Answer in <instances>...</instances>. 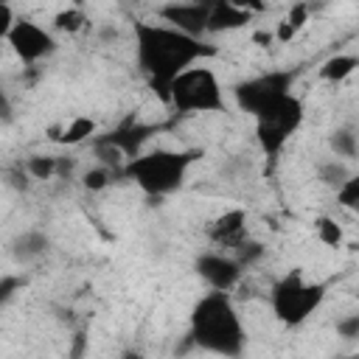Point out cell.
Segmentation results:
<instances>
[{
  "instance_id": "cell-13",
  "label": "cell",
  "mask_w": 359,
  "mask_h": 359,
  "mask_svg": "<svg viewBox=\"0 0 359 359\" xmlns=\"http://www.w3.org/2000/svg\"><path fill=\"white\" fill-rule=\"evenodd\" d=\"M244 224H247V213L241 208H233V210H224L213 227H210V238L216 244H238L244 238Z\"/></svg>"
},
{
  "instance_id": "cell-32",
  "label": "cell",
  "mask_w": 359,
  "mask_h": 359,
  "mask_svg": "<svg viewBox=\"0 0 359 359\" xmlns=\"http://www.w3.org/2000/svg\"><path fill=\"white\" fill-rule=\"evenodd\" d=\"M118 3H140V0H118Z\"/></svg>"
},
{
  "instance_id": "cell-1",
  "label": "cell",
  "mask_w": 359,
  "mask_h": 359,
  "mask_svg": "<svg viewBox=\"0 0 359 359\" xmlns=\"http://www.w3.org/2000/svg\"><path fill=\"white\" fill-rule=\"evenodd\" d=\"M132 36H135V62L140 73L149 79L151 90H157L163 98L168 93V84L185 67L213 53V48L205 39L188 36L163 20L160 22L137 20L132 28Z\"/></svg>"
},
{
  "instance_id": "cell-5",
  "label": "cell",
  "mask_w": 359,
  "mask_h": 359,
  "mask_svg": "<svg viewBox=\"0 0 359 359\" xmlns=\"http://www.w3.org/2000/svg\"><path fill=\"white\" fill-rule=\"evenodd\" d=\"M323 297H325V286L306 280L300 272H286L280 280H275V286L269 292L272 311L286 325L306 323L320 309Z\"/></svg>"
},
{
  "instance_id": "cell-12",
  "label": "cell",
  "mask_w": 359,
  "mask_h": 359,
  "mask_svg": "<svg viewBox=\"0 0 359 359\" xmlns=\"http://www.w3.org/2000/svg\"><path fill=\"white\" fill-rule=\"evenodd\" d=\"M250 11L233 6L230 0L224 3H213L210 6V14H208V34H222V31H236L241 25L250 22Z\"/></svg>"
},
{
  "instance_id": "cell-25",
  "label": "cell",
  "mask_w": 359,
  "mask_h": 359,
  "mask_svg": "<svg viewBox=\"0 0 359 359\" xmlns=\"http://www.w3.org/2000/svg\"><path fill=\"white\" fill-rule=\"evenodd\" d=\"M309 17H311V6H309L306 0H297V3L289 8V14H286V22H289L294 31H300V28L309 22Z\"/></svg>"
},
{
  "instance_id": "cell-24",
  "label": "cell",
  "mask_w": 359,
  "mask_h": 359,
  "mask_svg": "<svg viewBox=\"0 0 359 359\" xmlns=\"http://www.w3.org/2000/svg\"><path fill=\"white\" fill-rule=\"evenodd\" d=\"M337 337L345 342L359 339V314H345L337 320Z\"/></svg>"
},
{
  "instance_id": "cell-14",
  "label": "cell",
  "mask_w": 359,
  "mask_h": 359,
  "mask_svg": "<svg viewBox=\"0 0 359 359\" xmlns=\"http://www.w3.org/2000/svg\"><path fill=\"white\" fill-rule=\"evenodd\" d=\"M50 247V238L42 230H25L11 241V255L17 264H34L39 261Z\"/></svg>"
},
{
  "instance_id": "cell-10",
  "label": "cell",
  "mask_w": 359,
  "mask_h": 359,
  "mask_svg": "<svg viewBox=\"0 0 359 359\" xmlns=\"http://www.w3.org/2000/svg\"><path fill=\"white\" fill-rule=\"evenodd\" d=\"M244 266L230 252H202L196 258V275L213 292H230L241 280Z\"/></svg>"
},
{
  "instance_id": "cell-17",
  "label": "cell",
  "mask_w": 359,
  "mask_h": 359,
  "mask_svg": "<svg viewBox=\"0 0 359 359\" xmlns=\"http://www.w3.org/2000/svg\"><path fill=\"white\" fill-rule=\"evenodd\" d=\"M359 67V59L353 56V53H337V56H331V59H325L323 62V67H320V76L325 79V81H345L353 70Z\"/></svg>"
},
{
  "instance_id": "cell-7",
  "label": "cell",
  "mask_w": 359,
  "mask_h": 359,
  "mask_svg": "<svg viewBox=\"0 0 359 359\" xmlns=\"http://www.w3.org/2000/svg\"><path fill=\"white\" fill-rule=\"evenodd\" d=\"M294 70H266V73H258L252 79H244L233 87V98H236V107L247 115H258L264 107H269L272 101H278L280 95L292 93V84H294Z\"/></svg>"
},
{
  "instance_id": "cell-9",
  "label": "cell",
  "mask_w": 359,
  "mask_h": 359,
  "mask_svg": "<svg viewBox=\"0 0 359 359\" xmlns=\"http://www.w3.org/2000/svg\"><path fill=\"white\" fill-rule=\"evenodd\" d=\"M208 14H210V6L199 0H171L157 8V17L163 22H168L171 28L188 36H199V39L208 36Z\"/></svg>"
},
{
  "instance_id": "cell-2",
  "label": "cell",
  "mask_w": 359,
  "mask_h": 359,
  "mask_svg": "<svg viewBox=\"0 0 359 359\" xmlns=\"http://www.w3.org/2000/svg\"><path fill=\"white\" fill-rule=\"evenodd\" d=\"M188 339L194 348L216 356H238L244 351L247 334L238 317L230 292H208L191 311V331Z\"/></svg>"
},
{
  "instance_id": "cell-3",
  "label": "cell",
  "mask_w": 359,
  "mask_h": 359,
  "mask_svg": "<svg viewBox=\"0 0 359 359\" xmlns=\"http://www.w3.org/2000/svg\"><path fill=\"white\" fill-rule=\"evenodd\" d=\"M199 151H180V149H151V151H137L129 157L121 168L126 180H132L146 196L163 199L177 194L185 185L188 168Z\"/></svg>"
},
{
  "instance_id": "cell-4",
  "label": "cell",
  "mask_w": 359,
  "mask_h": 359,
  "mask_svg": "<svg viewBox=\"0 0 359 359\" xmlns=\"http://www.w3.org/2000/svg\"><path fill=\"white\" fill-rule=\"evenodd\" d=\"M165 101L185 115H196V112H224L227 101H224V87L219 81V76L205 67V65H191L185 67L165 93Z\"/></svg>"
},
{
  "instance_id": "cell-28",
  "label": "cell",
  "mask_w": 359,
  "mask_h": 359,
  "mask_svg": "<svg viewBox=\"0 0 359 359\" xmlns=\"http://www.w3.org/2000/svg\"><path fill=\"white\" fill-rule=\"evenodd\" d=\"M233 6H238V8H244V11H250V14H258V11H264L266 8V3L264 0H230Z\"/></svg>"
},
{
  "instance_id": "cell-27",
  "label": "cell",
  "mask_w": 359,
  "mask_h": 359,
  "mask_svg": "<svg viewBox=\"0 0 359 359\" xmlns=\"http://www.w3.org/2000/svg\"><path fill=\"white\" fill-rule=\"evenodd\" d=\"M14 22H17L14 8H11L8 3H3V0H0V39H6V36H8V31L14 28Z\"/></svg>"
},
{
  "instance_id": "cell-8",
  "label": "cell",
  "mask_w": 359,
  "mask_h": 359,
  "mask_svg": "<svg viewBox=\"0 0 359 359\" xmlns=\"http://www.w3.org/2000/svg\"><path fill=\"white\" fill-rule=\"evenodd\" d=\"M6 42L22 65H36L56 50V36L34 20H17L14 28L8 31Z\"/></svg>"
},
{
  "instance_id": "cell-15",
  "label": "cell",
  "mask_w": 359,
  "mask_h": 359,
  "mask_svg": "<svg viewBox=\"0 0 359 359\" xmlns=\"http://www.w3.org/2000/svg\"><path fill=\"white\" fill-rule=\"evenodd\" d=\"M95 132H98L95 118H90V115H76V118H70V121L65 123V129H62L53 140H59L62 146H79V143H84V140H93Z\"/></svg>"
},
{
  "instance_id": "cell-21",
  "label": "cell",
  "mask_w": 359,
  "mask_h": 359,
  "mask_svg": "<svg viewBox=\"0 0 359 359\" xmlns=\"http://www.w3.org/2000/svg\"><path fill=\"white\" fill-rule=\"evenodd\" d=\"M351 174H353V171H351V165H348L345 160H337V157L320 165V182H323V185H328V188H339Z\"/></svg>"
},
{
  "instance_id": "cell-34",
  "label": "cell",
  "mask_w": 359,
  "mask_h": 359,
  "mask_svg": "<svg viewBox=\"0 0 359 359\" xmlns=\"http://www.w3.org/2000/svg\"><path fill=\"white\" fill-rule=\"evenodd\" d=\"M0 171H3V168H0Z\"/></svg>"
},
{
  "instance_id": "cell-11",
  "label": "cell",
  "mask_w": 359,
  "mask_h": 359,
  "mask_svg": "<svg viewBox=\"0 0 359 359\" xmlns=\"http://www.w3.org/2000/svg\"><path fill=\"white\" fill-rule=\"evenodd\" d=\"M151 126H143V123H135V121H126V123H121L115 132H109V135H98V140H104V143H109V146H115L126 160L129 157H135L137 151H140V146L151 137Z\"/></svg>"
},
{
  "instance_id": "cell-16",
  "label": "cell",
  "mask_w": 359,
  "mask_h": 359,
  "mask_svg": "<svg viewBox=\"0 0 359 359\" xmlns=\"http://www.w3.org/2000/svg\"><path fill=\"white\" fill-rule=\"evenodd\" d=\"M328 149L337 160H345V163H353L356 154H359V137H356V129L353 126H337L331 135H328Z\"/></svg>"
},
{
  "instance_id": "cell-33",
  "label": "cell",
  "mask_w": 359,
  "mask_h": 359,
  "mask_svg": "<svg viewBox=\"0 0 359 359\" xmlns=\"http://www.w3.org/2000/svg\"><path fill=\"white\" fill-rule=\"evenodd\" d=\"M73 3H76V6H79V3H81V0H73Z\"/></svg>"
},
{
  "instance_id": "cell-18",
  "label": "cell",
  "mask_w": 359,
  "mask_h": 359,
  "mask_svg": "<svg viewBox=\"0 0 359 359\" xmlns=\"http://www.w3.org/2000/svg\"><path fill=\"white\" fill-rule=\"evenodd\" d=\"M25 174L31 180H53L59 174V157L53 154H34L25 160Z\"/></svg>"
},
{
  "instance_id": "cell-23",
  "label": "cell",
  "mask_w": 359,
  "mask_h": 359,
  "mask_svg": "<svg viewBox=\"0 0 359 359\" xmlns=\"http://www.w3.org/2000/svg\"><path fill=\"white\" fill-rule=\"evenodd\" d=\"M337 191V202L342 205V208H348V210H356L359 208V177L356 174H351L339 188H334Z\"/></svg>"
},
{
  "instance_id": "cell-31",
  "label": "cell",
  "mask_w": 359,
  "mask_h": 359,
  "mask_svg": "<svg viewBox=\"0 0 359 359\" xmlns=\"http://www.w3.org/2000/svg\"><path fill=\"white\" fill-rule=\"evenodd\" d=\"M199 3H208V6H213V3H224V0H199Z\"/></svg>"
},
{
  "instance_id": "cell-29",
  "label": "cell",
  "mask_w": 359,
  "mask_h": 359,
  "mask_svg": "<svg viewBox=\"0 0 359 359\" xmlns=\"http://www.w3.org/2000/svg\"><path fill=\"white\" fill-rule=\"evenodd\" d=\"M294 34H297V31H294V28H292V25H289L286 20H280V25H278V31H275L278 42H289V39H292Z\"/></svg>"
},
{
  "instance_id": "cell-6",
  "label": "cell",
  "mask_w": 359,
  "mask_h": 359,
  "mask_svg": "<svg viewBox=\"0 0 359 359\" xmlns=\"http://www.w3.org/2000/svg\"><path fill=\"white\" fill-rule=\"evenodd\" d=\"M300 123H303V101L294 93H286L269 107H264L255 115V135H258L261 151L266 157L280 154V149L297 132Z\"/></svg>"
},
{
  "instance_id": "cell-20",
  "label": "cell",
  "mask_w": 359,
  "mask_h": 359,
  "mask_svg": "<svg viewBox=\"0 0 359 359\" xmlns=\"http://www.w3.org/2000/svg\"><path fill=\"white\" fill-rule=\"evenodd\" d=\"M84 25H87V17H84V11H81L79 6H67V8H62V11L53 14V28H56V31L79 34Z\"/></svg>"
},
{
  "instance_id": "cell-30",
  "label": "cell",
  "mask_w": 359,
  "mask_h": 359,
  "mask_svg": "<svg viewBox=\"0 0 359 359\" xmlns=\"http://www.w3.org/2000/svg\"><path fill=\"white\" fill-rule=\"evenodd\" d=\"M8 115H11V104H8L6 93L0 90V118H8Z\"/></svg>"
},
{
  "instance_id": "cell-19",
  "label": "cell",
  "mask_w": 359,
  "mask_h": 359,
  "mask_svg": "<svg viewBox=\"0 0 359 359\" xmlns=\"http://www.w3.org/2000/svg\"><path fill=\"white\" fill-rule=\"evenodd\" d=\"M314 233L325 247H339L345 241V230L334 216H317L314 219Z\"/></svg>"
},
{
  "instance_id": "cell-26",
  "label": "cell",
  "mask_w": 359,
  "mask_h": 359,
  "mask_svg": "<svg viewBox=\"0 0 359 359\" xmlns=\"http://www.w3.org/2000/svg\"><path fill=\"white\" fill-rule=\"evenodd\" d=\"M20 289H22V278L20 275H3L0 278V306H6Z\"/></svg>"
},
{
  "instance_id": "cell-22",
  "label": "cell",
  "mask_w": 359,
  "mask_h": 359,
  "mask_svg": "<svg viewBox=\"0 0 359 359\" xmlns=\"http://www.w3.org/2000/svg\"><path fill=\"white\" fill-rule=\"evenodd\" d=\"M115 177H118V171H115V168L95 163L93 168H87V171L81 174V185H84L87 191H104L107 185H112V180H115Z\"/></svg>"
}]
</instances>
